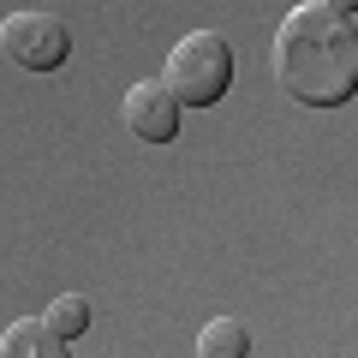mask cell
<instances>
[{"label": "cell", "mask_w": 358, "mask_h": 358, "mask_svg": "<svg viewBox=\"0 0 358 358\" xmlns=\"http://www.w3.org/2000/svg\"><path fill=\"white\" fill-rule=\"evenodd\" d=\"M197 352L203 358H245L251 352V329H245L239 317H215V322H203V334H197Z\"/></svg>", "instance_id": "8992f818"}, {"label": "cell", "mask_w": 358, "mask_h": 358, "mask_svg": "<svg viewBox=\"0 0 358 358\" xmlns=\"http://www.w3.org/2000/svg\"><path fill=\"white\" fill-rule=\"evenodd\" d=\"M48 322H54V334L78 341V334L90 329V305H84V293H60V299L48 305Z\"/></svg>", "instance_id": "52a82bcc"}, {"label": "cell", "mask_w": 358, "mask_h": 358, "mask_svg": "<svg viewBox=\"0 0 358 358\" xmlns=\"http://www.w3.org/2000/svg\"><path fill=\"white\" fill-rule=\"evenodd\" d=\"M233 84V48L215 30H192L179 36L167 54V90L179 96V108H215Z\"/></svg>", "instance_id": "7a4b0ae2"}, {"label": "cell", "mask_w": 358, "mask_h": 358, "mask_svg": "<svg viewBox=\"0 0 358 358\" xmlns=\"http://www.w3.org/2000/svg\"><path fill=\"white\" fill-rule=\"evenodd\" d=\"M72 346H66V334H54L48 317H18L13 329L0 334V358H66Z\"/></svg>", "instance_id": "5b68a950"}, {"label": "cell", "mask_w": 358, "mask_h": 358, "mask_svg": "<svg viewBox=\"0 0 358 358\" xmlns=\"http://www.w3.org/2000/svg\"><path fill=\"white\" fill-rule=\"evenodd\" d=\"M268 66H275V84L305 108L352 102L358 96V30H352V18L322 6V0L293 6L275 24Z\"/></svg>", "instance_id": "6da1fadb"}, {"label": "cell", "mask_w": 358, "mask_h": 358, "mask_svg": "<svg viewBox=\"0 0 358 358\" xmlns=\"http://www.w3.org/2000/svg\"><path fill=\"white\" fill-rule=\"evenodd\" d=\"M0 54L24 72H60L72 60V30L54 13H13L0 24Z\"/></svg>", "instance_id": "3957f363"}, {"label": "cell", "mask_w": 358, "mask_h": 358, "mask_svg": "<svg viewBox=\"0 0 358 358\" xmlns=\"http://www.w3.org/2000/svg\"><path fill=\"white\" fill-rule=\"evenodd\" d=\"M120 114H126L131 138H143V143H173L179 138V96L167 90V78L131 84L126 102H120Z\"/></svg>", "instance_id": "277c9868"}, {"label": "cell", "mask_w": 358, "mask_h": 358, "mask_svg": "<svg viewBox=\"0 0 358 358\" xmlns=\"http://www.w3.org/2000/svg\"><path fill=\"white\" fill-rule=\"evenodd\" d=\"M322 6H334V13H358V0H322Z\"/></svg>", "instance_id": "ba28073f"}]
</instances>
